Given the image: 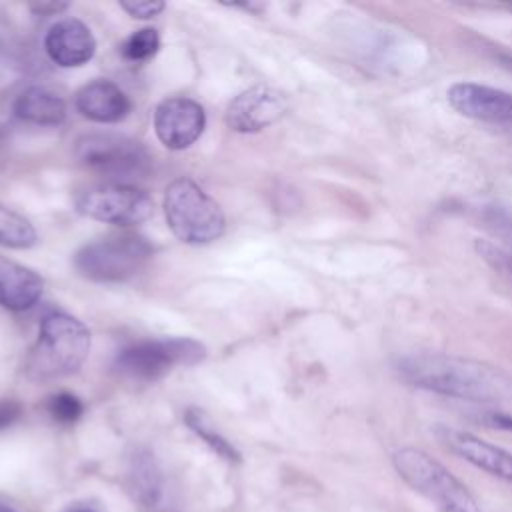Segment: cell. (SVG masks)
<instances>
[{"mask_svg": "<svg viewBox=\"0 0 512 512\" xmlns=\"http://www.w3.org/2000/svg\"><path fill=\"white\" fill-rule=\"evenodd\" d=\"M398 376L410 386L470 402H502L512 380L498 368L452 354H408L396 362Z\"/></svg>", "mask_w": 512, "mask_h": 512, "instance_id": "cell-1", "label": "cell"}, {"mask_svg": "<svg viewBox=\"0 0 512 512\" xmlns=\"http://www.w3.org/2000/svg\"><path fill=\"white\" fill-rule=\"evenodd\" d=\"M90 352V332L66 312H50L42 318L38 340L30 350L28 374L38 380L76 372Z\"/></svg>", "mask_w": 512, "mask_h": 512, "instance_id": "cell-2", "label": "cell"}, {"mask_svg": "<svg viewBox=\"0 0 512 512\" xmlns=\"http://www.w3.org/2000/svg\"><path fill=\"white\" fill-rule=\"evenodd\" d=\"M392 466L412 490L436 502L442 512H482L472 492L424 450L404 446L392 454Z\"/></svg>", "mask_w": 512, "mask_h": 512, "instance_id": "cell-3", "label": "cell"}, {"mask_svg": "<svg viewBox=\"0 0 512 512\" xmlns=\"http://www.w3.org/2000/svg\"><path fill=\"white\" fill-rule=\"evenodd\" d=\"M164 216L172 234L186 244H210L226 226L222 208L190 178H178L166 188Z\"/></svg>", "mask_w": 512, "mask_h": 512, "instance_id": "cell-4", "label": "cell"}, {"mask_svg": "<svg viewBox=\"0 0 512 512\" xmlns=\"http://www.w3.org/2000/svg\"><path fill=\"white\" fill-rule=\"evenodd\" d=\"M152 258V246L138 234H116L82 246L74 256L76 270L96 282H122L138 274Z\"/></svg>", "mask_w": 512, "mask_h": 512, "instance_id": "cell-5", "label": "cell"}, {"mask_svg": "<svg viewBox=\"0 0 512 512\" xmlns=\"http://www.w3.org/2000/svg\"><path fill=\"white\" fill-rule=\"evenodd\" d=\"M204 356L206 348L192 338H158L140 340L122 348L114 366L128 378L152 382L170 372L172 366H192L198 364Z\"/></svg>", "mask_w": 512, "mask_h": 512, "instance_id": "cell-6", "label": "cell"}, {"mask_svg": "<svg viewBox=\"0 0 512 512\" xmlns=\"http://www.w3.org/2000/svg\"><path fill=\"white\" fill-rule=\"evenodd\" d=\"M78 160L98 174L114 178V184H126V178H142L150 168L146 148L118 134H86L76 142Z\"/></svg>", "mask_w": 512, "mask_h": 512, "instance_id": "cell-7", "label": "cell"}, {"mask_svg": "<svg viewBox=\"0 0 512 512\" xmlns=\"http://www.w3.org/2000/svg\"><path fill=\"white\" fill-rule=\"evenodd\" d=\"M76 210L92 220L132 226L148 220L154 210L152 198L132 184H106L82 192L76 198Z\"/></svg>", "mask_w": 512, "mask_h": 512, "instance_id": "cell-8", "label": "cell"}, {"mask_svg": "<svg viewBox=\"0 0 512 512\" xmlns=\"http://www.w3.org/2000/svg\"><path fill=\"white\" fill-rule=\"evenodd\" d=\"M206 126L204 108L186 96L166 98L156 106L154 130L158 140L170 150L192 146Z\"/></svg>", "mask_w": 512, "mask_h": 512, "instance_id": "cell-9", "label": "cell"}, {"mask_svg": "<svg viewBox=\"0 0 512 512\" xmlns=\"http://www.w3.org/2000/svg\"><path fill=\"white\" fill-rule=\"evenodd\" d=\"M288 110L286 96L270 86H252L240 92L228 106L226 124L242 134L260 132L278 122Z\"/></svg>", "mask_w": 512, "mask_h": 512, "instance_id": "cell-10", "label": "cell"}, {"mask_svg": "<svg viewBox=\"0 0 512 512\" xmlns=\"http://www.w3.org/2000/svg\"><path fill=\"white\" fill-rule=\"evenodd\" d=\"M450 106L472 120L490 124L512 122V94L478 82H456L448 88Z\"/></svg>", "mask_w": 512, "mask_h": 512, "instance_id": "cell-11", "label": "cell"}, {"mask_svg": "<svg viewBox=\"0 0 512 512\" xmlns=\"http://www.w3.org/2000/svg\"><path fill=\"white\" fill-rule=\"evenodd\" d=\"M442 442L462 460L470 462L472 466L506 480L512 484V452L490 444L470 432L454 430V428H440Z\"/></svg>", "mask_w": 512, "mask_h": 512, "instance_id": "cell-12", "label": "cell"}, {"mask_svg": "<svg viewBox=\"0 0 512 512\" xmlns=\"http://www.w3.org/2000/svg\"><path fill=\"white\" fill-rule=\"evenodd\" d=\"M46 54L62 68H74L86 64L96 52V40L90 28L76 20L64 18L50 26L44 38Z\"/></svg>", "mask_w": 512, "mask_h": 512, "instance_id": "cell-13", "label": "cell"}, {"mask_svg": "<svg viewBox=\"0 0 512 512\" xmlns=\"http://www.w3.org/2000/svg\"><path fill=\"white\" fill-rule=\"evenodd\" d=\"M78 112L100 124H114L128 116L130 100L126 92L110 80H94L76 92Z\"/></svg>", "mask_w": 512, "mask_h": 512, "instance_id": "cell-14", "label": "cell"}, {"mask_svg": "<svg viewBox=\"0 0 512 512\" xmlns=\"http://www.w3.org/2000/svg\"><path fill=\"white\" fill-rule=\"evenodd\" d=\"M42 278L30 268L0 256V306L28 310L42 294Z\"/></svg>", "mask_w": 512, "mask_h": 512, "instance_id": "cell-15", "label": "cell"}, {"mask_svg": "<svg viewBox=\"0 0 512 512\" xmlns=\"http://www.w3.org/2000/svg\"><path fill=\"white\" fill-rule=\"evenodd\" d=\"M14 114L30 124L56 126L66 118V104L52 90L44 86H32L16 98Z\"/></svg>", "mask_w": 512, "mask_h": 512, "instance_id": "cell-16", "label": "cell"}, {"mask_svg": "<svg viewBox=\"0 0 512 512\" xmlns=\"http://www.w3.org/2000/svg\"><path fill=\"white\" fill-rule=\"evenodd\" d=\"M132 486L136 496L152 512H164V482L150 454H138L132 464Z\"/></svg>", "mask_w": 512, "mask_h": 512, "instance_id": "cell-17", "label": "cell"}, {"mask_svg": "<svg viewBox=\"0 0 512 512\" xmlns=\"http://www.w3.org/2000/svg\"><path fill=\"white\" fill-rule=\"evenodd\" d=\"M184 420H186L188 428H190L198 438H202L218 456H222L224 460L234 462V464H238V462L242 460L240 452H238L220 432H216V430L212 428L208 416H206L200 408H188L186 414H184Z\"/></svg>", "mask_w": 512, "mask_h": 512, "instance_id": "cell-18", "label": "cell"}, {"mask_svg": "<svg viewBox=\"0 0 512 512\" xmlns=\"http://www.w3.org/2000/svg\"><path fill=\"white\" fill-rule=\"evenodd\" d=\"M36 244L34 226L18 212L0 204V246L30 248Z\"/></svg>", "mask_w": 512, "mask_h": 512, "instance_id": "cell-19", "label": "cell"}, {"mask_svg": "<svg viewBox=\"0 0 512 512\" xmlns=\"http://www.w3.org/2000/svg\"><path fill=\"white\" fill-rule=\"evenodd\" d=\"M160 48V36L154 28H142L132 32L120 46V52L130 62H144L152 58Z\"/></svg>", "mask_w": 512, "mask_h": 512, "instance_id": "cell-20", "label": "cell"}, {"mask_svg": "<svg viewBox=\"0 0 512 512\" xmlns=\"http://www.w3.org/2000/svg\"><path fill=\"white\" fill-rule=\"evenodd\" d=\"M46 410L52 416V420H56L60 424H74L82 416L84 404L78 396H74L70 392H58L48 398Z\"/></svg>", "mask_w": 512, "mask_h": 512, "instance_id": "cell-21", "label": "cell"}, {"mask_svg": "<svg viewBox=\"0 0 512 512\" xmlns=\"http://www.w3.org/2000/svg\"><path fill=\"white\" fill-rule=\"evenodd\" d=\"M476 250L480 258L494 270L498 272L508 284H512V252L504 250L488 240H476Z\"/></svg>", "mask_w": 512, "mask_h": 512, "instance_id": "cell-22", "label": "cell"}, {"mask_svg": "<svg viewBox=\"0 0 512 512\" xmlns=\"http://www.w3.org/2000/svg\"><path fill=\"white\" fill-rule=\"evenodd\" d=\"M120 6L132 16V18H154L164 10V2L160 0H122Z\"/></svg>", "mask_w": 512, "mask_h": 512, "instance_id": "cell-23", "label": "cell"}, {"mask_svg": "<svg viewBox=\"0 0 512 512\" xmlns=\"http://www.w3.org/2000/svg\"><path fill=\"white\" fill-rule=\"evenodd\" d=\"M22 414V406L18 400H12V398H6V400H0V430L12 426Z\"/></svg>", "mask_w": 512, "mask_h": 512, "instance_id": "cell-24", "label": "cell"}, {"mask_svg": "<svg viewBox=\"0 0 512 512\" xmlns=\"http://www.w3.org/2000/svg\"><path fill=\"white\" fill-rule=\"evenodd\" d=\"M482 422L492 426V428H500V430H510L512 432V414L486 412V414H482Z\"/></svg>", "mask_w": 512, "mask_h": 512, "instance_id": "cell-25", "label": "cell"}, {"mask_svg": "<svg viewBox=\"0 0 512 512\" xmlns=\"http://www.w3.org/2000/svg\"><path fill=\"white\" fill-rule=\"evenodd\" d=\"M68 4H40V6H36V10H40V12H58V10H64Z\"/></svg>", "mask_w": 512, "mask_h": 512, "instance_id": "cell-26", "label": "cell"}, {"mask_svg": "<svg viewBox=\"0 0 512 512\" xmlns=\"http://www.w3.org/2000/svg\"><path fill=\"white\" fill-rule=\"evenodd\" d=\"M68 512H96V510L90 508V506H74V508H70Z\"/></svg>", "mask_w": 512, "mask_h": 512, "instance_id": "cell-27", "label": "cell"}, {"mask_svg": "<svg viewBox=\"0 0 512 512\" xmlns=\"http://www.w3.org/2000/svg\"><path fill=\"white\" fill-rule=\"evenodd\" d=\"M0 512H16L12 506H8V504H2L0 502Z\"/></svg>", "mask_w": 512, "mask_h": 512, "instance_id": "cell-28", "label": "cell"}, {"mask_svg": "<svg viewBox=\"0 0 512 512\" xmlns=\"http://www.w3.org/2000/svg\"><path fill=\"white\" fill-rule=\"evenodd\" d=\"M502 62H506V66L512 68V58H502Z\"/></svg>", "mask_w": 512, "mask_h": 512, "instance_id": "cell-29", "label": "cell"}]
</instances>
